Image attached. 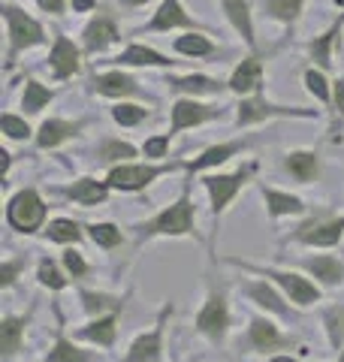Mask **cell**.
Returning a JSON list of instances; mask_svg holds the SVG:
<instances>
[{
  "instance_id": "ac0fdd59",
  "label": "cell",
  "mask_w": 344,
  "mask_h": 362,
  "mask_svg": "<svg viewBox=\"0 0 344 362\" xmlns=\"http://www.w3.org/2000/svg\"><path fill=\"white\" fill-rule=\"evenodd\" d=\"M248 139H236V142H221V145H212V148H205L200 157H193V160L185 163L188 173H202V169H212V166H221L227 163L229 157H236V154H242L248 148Z\"/></svg>"
},
{
  "instance_id": "60d3db41",
  "label": "cell",
  "mask_w": 344,
  "mask_h": 362,
  "mask_svg": "<svg viewBox=\"0 0 344 362\" xmlns=\"http://www.w3.org/2000/svg\"><path fill=\"white\" fill-rule=\"evenodd\" d=\"M28 266V254H18V257H4V263H0V287L9 290L18 281V275L25 272Z\"/></svg>"
},
{
  "instance_id": "7c38bea8",
  "label": "cell",
  "mask_w": 344,
  "mask_h": 362,
  "mask_svg": "<svg viewBox=\"0 0 344 362\" xmlns=\"http://www.w3.org/2000/svg\"><path fill=\"white\" fill-rule=\"evenodd\" d=\"M221 115V109H214V106H202L197 103L193 97H185V100H176L172 103V121H169V136H176L181 130H188V127H197V124H205V121H212Z\"/></svg>"
},
{
  "instance_id": "7dc6e473",
  "label": "cell",
  "mask_w": 344,
  "mask_h": 362,
  "mask_svg": "<svg viewBox=\"0 0 344 362\" xmlns=\"http://www.w3.org/2000/svg\"><path fill=\"white\" fill-rule=\"evenodd\" d=\"M332 112H336L338 121L344 118V78H338V82L332 85Z\"/></svg>"
},
{
  "instance_id": "d590c367",
  "label": "cell",
  "mask_w": 344,
  "mask_h": 362,
  "mask_svg": "<svg viewBox=\"0 0 344 362\" xmlns=\"http://www.w3.org/2000/svg\"><path fill=\"white\" fill-rule=\"evenodd\" d=\"M45 239L49 242H61V245H76L79 239H82V226H79L76 221H67V218H55L49 221V226H45Z\"/></svg>"
},
{
  "instance_id": "b9f144b4",
  "label": "cell",
  "mask_w": 344,
  "mask_h": 362,
  "mask_svg": "<svg viewBox=\"0 0 344 362\" xmlns=\"http://www.w3.org/2000/svg\"><path fill=\"white\" fill-rule=\"evenodd\" d=\"M112 118H115V124H121V127H136V124H142L148 118V109L133 106V103H118L112 109Z\"/></svg>"
},
{
  "instance_id": "bcb514c9",
  "label": "cell",
  "mask_w": 344,
  "mask_h": 362,
  "mask_svg": "<svg viewBox=\"0 0 344 362\" xmlns=\"http://www.w3.org/2000/svg\"><path fill=\"white\" fill-rule=\"evenodd\" d=\"M169 139H172L169 133H164V136H151V139H145L142 154H145V157H151V160H160V157H166V151H169Z\"/></svg>"
},
{
  "instance_id": "cb8c5ba5",
  "label": "cell",
  "mask_w": 344,
  "mask_h": 362,
  "mask_svg": "<svg viewBox=\"0 0 344 362\" xmlns=\"http://www.w3.org/2000/svg\"><path fill=\"white\" fill-rule=\"evenodd\" d=\"M260 194L266 199V211L269 218H287V214H305V202L299 197L287 194V190L278 187H269V185H260Z\"/></svg>"
},
{
  "instance_id": "2e32d148",
  "label": "cell",
  "mask_w": 344,
  "mask_h": 362,
  "mask_svg": "<svg viewBox=\"0 0 344 362\" xmlns=\"http://www.w3.org/2000/svg\"><path fill=\"white\" fill-rule=\"evenodd\" d=\"M121 40V30L115 25V18L109 16H97L88 21V28L82 30V42H85V52L88 54H100L106 52L109 45H115Z\"/></svg>"
},
{
  "instance_id": "d6a6232c",
  "label": "cell",
  "mask_w": 344,
  "mask_h": 362,
  "mask_svg": "<svg viewBox=\"0 0 344 362\" xmlns=\"http://www.w3.org/2000/svg\"><path fill=\"white\" fill-rule=\"evenodd\" d=\"M52 97H55V90L40 85L37 78H28V82H25V94H21V109H25L28 115H37V112H42L45 106L52 103Z\"/></svg>"
},
{
  "instance_id": "74e56055",
  "label": "cell",
  "mask_w": 344,
  "mask_h": 362,
  "mask_svg": "<svg viewBox=\"0 0 344 362\" xmlns=\"http://www.w3.org/2000/svg\"><path fill=\"white\" fill-rule=\"evenodd\" d=\"M302 4L305 0H263V6H266V13L272 18L284 21V25H293L296 18L302 13Z\"/></svg>"
},
{
  "instance_id": "e575fe53",
  "label": "cell",
  "mask_w": 344,
  "mask_h": 362,
  "mask_svg": "<svg viewBox=\"0 0 344 362\" xmlns=\"http://www.w3.org/2000/svg\"><path fill=\"white\" fill-rule=\"evenodd\" d=\"M79 299H82V305H85V311H88V314H103V311L118 314V311L124 308V299H118V296H109V293L82 290V293H79Z\"/></svg>"
},
{
  "instance_id": "7a4b0ae2",
  "label": "cell",
  "mask_w": 344,
  "mask_h": 362,
  "mask_svg": "<svg viewBox=\"0 0 344 362\" xmlns=\"http://www.w3.org/2000/svg\"><path fill=\"white\" fill-rule=\"evenodd\" d=\"M227 263H229V266L245 269V272H254V275H263V278H272L275 284L284 290V296L296 305V308H311L314 302H320V290H317L308 278H302L299 272L263 269V266H254V263H242V259H236V257H227Z\"/></svg>"
},
{
  "instance_id": "9c48e42d",
  "label": "cell",
  "mask_w": 344,
  "mask_h": 362,
  "mask_svg": "<svg viewBox=\"0 0 344 362\" xmlns=\"http://www.w3.org/2000/svg\"><path fill=\"white\" fill-rule=\"evenodd\" d=\"M169 314H172V305H164L157 314L154 329L136 338L127 350V356H124V362H164V332H166Z\"/></svg>"
},
{
  "instance_id": "484cf974",
  "label": "cell",
  "mask_w": 344,
  "mask_h": 362,
  "mask_svg": "<svg viewBox=\"0 0 344 362\" xmlns=\"http://www.w3.org/2000/svg\"><path fill=\"white\" fill-rule=\"evenodd\" d=\"M166 85L176 94H190V97H209V94H221L224 90V85L209 76H169Z\"/></svg>"
},
{
  "instance_id": "603a6c76",
  "label": "cell",
  "mask_w": 344,
  "mask_h": 362,
  "mask_svg": "<svg viewBox=\"0 0 344 362\" xmlns=\"http://www.w3.org/2000/svg\"><path fill=\"white\" fill-rule=\"evenodd\" d=\"M115 335H118V314H97V320L85 323L82 329H76V338L91 344H100V347H112L115 344Z\"/></svg>"
},
{
  "instance_id": "ab89813d",
  "label": "cell",
  "mask_w": 344,
  "mask_h": 362,
  "mask_svg": "<svg viewBox=\"0 0 344 362\" xmlns=\"http://www.w3.org/2000/svg\"><path fill=\"white\" fill-rule=\"evenodd\" d=\"M37 278H40L42 287H49V290H64V287H67V278H70V275H64V272L57 269L55 259H40Z\"/></svg>"
},
{
  "instance_id": "ee69618b",
  "label": "cell",
  "mask_w": 344,
  "mask_h": 362,
  "mask_svg": "<svg viewBox=\"0 0 344 362\" xmlns=\"http://www.w3.org/2000/svg\"><path fill=\"white\" fill-rule=\"evenodd\" d=\"M61 263H64V269H67V275H70V278H85L91 272V266L85 263V257L79 251H73V247H67V251H64Z\"/></svg>"
},
{
  "instance_id": "4316f807",
  "label": "cell",
  "mask_w": 344,
  "mask_h": 362,
  "mask_svg": "<svg viewBox=\"0 0 344 362\" xmlns=\"http://www.w3.org/2000/svg\"><path fill=\"white\" fill-rule=\"evenodd\" d=\"M284 169L296 181L311 185V181H317V175H320V154L317 151H290L284 157Z\"/></svg>"
},
{
  "instance_id": "4fadbf2b",
  "label": "cell",
  "mask_w": 344,
  "mask_h": 362,
  "mask_svg": "<svg viewBox=\"0 0 344 362\" xmlns=\"http://www.w3.org/2000/svg\"><path fill=\"white\" fill-rule=\"evenodd\" d=\"M49 66L55 78H73L82 70V52L76 49V42L64 33H55V45L49 52Z\"/></svg>"
},
{
  "instance_id": "9a60e30c",
  "label": "cell",
  "mask_w": 344,
  "mask_h": 362,
  "mask_svg": "<svg viewBox=\"0 0 344 362\" xmlns=\"http://www.w3.org/2000/svg\"><path fill=\"white\" fill-rule=\"evenodd\" d=\"M178 28L200 30V25H197V21H193V18L185 13V6H181L178 0H164V4L157 6L154 18L148 21V25H145L142 30H148V33H166V30H178Z\"/></svg>"
},
{
  "instance_id": "f35d334b",
  "label": "cell",
  "mask_w": 344,
  "mask_h": 362,
  "mask_svg": "<svg viewBox=\"0 0 344 362\" xmlns=\"http://www.w3.org/2000/svg\"><path fill=\"white\" fill-rule=\"evenodd\" d=\"M323 326H326L329 344L338 350L344 344V302L341 305H332V308L323 311Z\"/></svg>"
},
{
  "instance_id": "f546056e",
  "label": "cell",
  "mask_w": 344,
  "mask_h": 362,
  "mask_svg": "<svg viewBox=\"0 0 344 362\" xmlns=\"http://www.w3.org/2000/svg\"><path fill=\"white\" fill-rule=\"evenodd\" d=\"M42 362H91V354L82 347H76L70 338L64 335V326H57L55 344L49 347V354L42 356Z\"/></svg>"
},
{
  "instance_id": "44dd1931",
  "label": "cell",
  "mask_w": 344,
  "mask_h": 362,
  "mask_svg": "<svg viewBox=\"0 0 344 362\" xmlns=\"http://www.w3.org/2000/svg\"><path fill=\"white\" fill-rule=\"evenodd\" d=\"M227 88L236 90V94H260V88H263V61L260 58H245L233 70V76H229Z\"/></svg>"
},
{
  "instance_id": "277c9868",
  "label": "cell",
  "mask_w": 344,
  "mask_h": 362,
  "mask_svg": "<svg viewBox=\"0 0 344 362\" xmlns=\"http://www.w3.org/2000/svg\"><path fill=\"white\" fill-rule=\"evenodd\" d=\"M185 163H115L109 169V187L121 190V194H136V190H145L154 178L172 173V169H181Z\"/></svg>"
},
{
  "instance_id": "8fae6325",
  "label": "cell",
  "mask_w": 344,
  "mask_h": 362,
  "mask_svg": "<svg viewBox=\"0 0 344 362\" xmlns=\"http://www.w3.org/2000/svg\"><path fill=\"white\" fill-rule=\"evenodd\" d=\"M293 338L284 335L269 317H251L248 323V347L251 354H272V350H284L290 347Z\"/></svg>"
},
{
  "instance_id": "4dcf8cb0",
  "label": "cell",
  "mask_w": 344,
  "mask_h": 362,
  "mask_svg": "<svg viewBox=\"0 0 344 362\" xmlns=\"http://www.w3.org/2000/svg\"><path fill=\"white\" fill-rule=\"evenodd\" d=\"M338 37H341V21L308 42V54H311V61L320 66V70H332V45H336Z\"/></svg>"
},
{
  "instance_id": "f5cc1de1",
  "label": "cell",
  "mask_w": 344,
  "mask_h": 362,
  "mask_svg": "<svg viewBox=\"0 0 344 362\" xmlns=\"http://www.w3.org/2000/svg\"><path fill=\"white\" fill-rule=\"evenodd\" d=\"M338 362H344V350H341V356H338Z\"/></svg>"
},
{
  "instance_id": "681fc988",
  "label": "cell",
  "mask_w": 344,
  "mask_h": 362,
  "mask_svg": "<svg viewBox=\"0 0 344 362\" xmlns=\"http://www.w3.org/2000/svg\"><path fill=\"white\" fill-rule=\"evenodd\" d=\"M73 4V13H91L97 6V0H70Z\"/></svg>"
},
{
  "instance_id": "d6986e66",
  "label": "cell",
  "mask_w": 344,
  "mask_h": 362,
  "mask_svg": "<svg viewBox=\"0 0 344 362\" xmlns=\"http://www.w3.org/2000/svg\"><path fill=\"white\" fill-rule=\"evenodd\" d=\"M94 90L103 97H145V90L139 88L133 76L121 73V70H112V73H100L94 78Z\"/></svg>"
},
{
  "instance_id": "7bdbcfd3",
  "label": "cell",
  "mask_w": 344,
  "mask_h": 362,
  "mask_svg": "<svg viewBox=\"0 0 344 362\" xmlns=\"http://www.w3.org/2000/svg\"><path fill=\"white\" fill-rule=\"evenodd\" d=\"M305 88H308V94H314L320 103H329L332 100V90H329V82H326V76L320 73V70H305Z\"/></svg>"
},
{
  "instance_id": "8d00e7d4",
  "label": "cell",
  "mask_w": 344,
  "mask_h": 362,
  "mask_svg": "<svg viewBox=\"0 0 344 362\" xmlns=\"http://www.w3.org/2000/svg\"><path fill=\"white\" fill-rule=\"evenodd\" d=\"M85 230L91 235V242L100 245V247H106V251H112V247H118L124 242L121 226H115V223H88Z\"/></svg>"
},
{
  "instance_id": "d4e9b609",
  "label": "cell",
  "mask_w": 344,
  "mask_h": 362,
  "mask_svg": "<svg viewBox=\"0 0 344 362\" xmlns=\"http://www.w3.org/2000/svg\"><path fill=\"white\" fill-rule=\"evenodd\" d=\"M28 323H30V314L28 317L6 314L4 320H0V350H4V362H9L21 350V338H25Z\"/></svg>"
},
{
  "instance_id": "f6af8a7d",
  "label": "cell",
  "mask_w": 344,
  "mask_h": 362,
  "mask_svg": "<svg viewBox=\"0 0 344 362\" xmlns=\"http://www.w3.org/2000/svg\"><path fill=\"white\" fill-rule=\"evenodd\" d=\"M0 130H4L6 136H9V139H28V136H30V127H28V121L25 118H16V115H9V112H6V115L4 118H0Z\"/></svg>"
},
{
  "instance_id": "83f0119b",
  "label": "cell",
  "mask_w": 344,
  "mask_h": 362,
  "mask_svg": "<svg viewBox=\"0 0 344 362\" xmlns=\"http://www.w3.org/2000/svg\"><path fill=\"white\" fill-rule=\"evenodd\" d=\"M221 6H224V13L229 18V25L236 28V33L242 37L251 49H254V21H251V6H248V0H221Z\"/></svg>"
},
{
  "instance_id": "ba28073f",
  "label": "cell",
  "mask_w": 344,
  "mask_h": 362,
  "mask_svg": "<svg viewBox=\"0 0 344 362\" xmlns=\"http://www.w3.org/2000/svg\"><path fill=\"white\" fill-rule=\"evenodd\" d=\"M254 163H248L242 169H236V173H227V175H205L202 185L209 190V199H212V214L214 218H221V214L229 209V202L236 199V194L248 185V178L254 175Z\"/></svg>"
},
{
  "instance_id": "5b68a950",
  "label": "cell",
  "mask_w": 344,
  "mask_h": 362,
  "mask_svg": "<svg viewBox=\"0 0 344 362\" xmlns=\"http://www.w3.org/2000/svg\"><path fill=\"white\" fill-rule=\"evenodd\" d=\"M4 18H6V28H9V54H6V64L16 61L18 52L33 49V45H42L45 42V30L37 18L25 16V9H18L13 4H4Z\"/></svg>"
},
{
  "instance_id": "c3c4849f",
  "label": "cell",
  "mask_w": 344,
  "mask_h": 362,
  "mask_svg": "<svg viewBox=\"0 0 344 362\" xmlns=\"http://www.w3.org/2000/svg\"><path fill=\"white\" fill-rule=\"evenodd\" d=\"M42 13H49V16H64L67 13V0H37Z\"/></svg>"
},
{
  "instance_id": "1f68e13d",
  "label": "cell",
  "mask_w": 344,
  "mask_h": 362,
  "mask_svg": "<svg viewBox=\"0 0 344 362\" xmlns=\"http://www.w3.org/2000/svg\"><path fill=\"white\" fill-rule=\"evenodd\" d=\"M172 49L178 54H185V58H212L214 42L209 37H202V33H185V37H176Z\"/></svg>"
},
{
  "instance_id": "52a82bcc",
  "label": "cell",
  "mask_w": 344,
  "mask_h": 362,
  "mask_svg": "<svg viewBox=\"0 0 344 362\" xmlns=\"http://www.w3.org/2000/svg\"><path fill=\"white\" fill-rule=\"evenodd\" d=\"M317 112L314 109H290V106H275L269 103L266 97H248L236 106V124L239 127H251V124H260V121H272V118H314Z\"/></svg>"
},
{
  "instance_id": "ffe728a7",
  "label": "cell",
  "mask_w": 344,
  "mask_h": 362,
  "mask_svg": "<svg viewBox=\"0 0 344 362\" xmlns=\"http://www.w3.org/2000/svg\"><path fill=\"white\" fill-rule=\"evenodd\" d=\"M109 181H97V178H79V181H73L70 187H64V197L67 199H73V202H79V206H85V209H91V206H103V202L109 199Z\"/></svg>"
},
{
  "instance_id": "6da1fadb",
  "label": "cell",
  "mask_w": 344,
  "mask_h": 362,
  "mask_svg": "<svg viewBox=\"0 0 344 362\" xmlns=\"http://www.w3.org/2000/svg\"><path fill=\"white\" fill-rule=\"evenodd\" d=\"M136 235H139V242L160 239V235H169V239H178V235H197V214H193L190 187L181 190V197L172 202V206H166L164 211H157L154 218L136 223Z\"/></svg>"
},
{
  "instance_id": "db71d44e",
  "label": "cell",
  "mask_w": 344,
  "mask_h": 362,
  "mask_svg": "<svg viewBox=\"0 0 344 362\" xmlns=\"http://www.w3.org/2000/svg\"><path fill=\"white\" fill-rule=\"evenodd\" d=\"M338 4H341V6H344V0H338Z\"/></svg>"
},
{
  "instance_id": "8992f818",
  "label": "cell",
  "mask_w": 344,
  "mask_h": 362,
  "mask_svg": "<svg viewBox=\"0 0 344 362\" xmlns=\"http://www.w3.org/2000/svg\"><path fill=\"white\" fill-rule=\"evenodd\" d=\"M193 329L209 338L212 344H221L227 338V332H229V305H227L224 290H217V287L209 290V296H205L197 320H193Z\"/></svg>"
},
{
  "instance_id": "f1b7e54d",
  "label": "cell",
  "mask_w": 344,
  "mask_h": 362,
  "mask_svg": "<svg viewBox=\"0 0 344 362\" xmlns=\"http://www.w3.org/2000/svg\"><path fill=\"white\" fill-rule=\"evenodd\" d=\"M115 64H118V66H172L176 61H169L166 54L148 49V45L133 42V45H127V49L118 54V58H115Z\"/></svg>"
},
{
  "instance_id": "5bb4252c",
  "label": "cell",
  "mask_w": 344,
  "mask_h": 362,
  "mask_svg": "<svg viewBox=\"0 0 344 362\" xmlns=\"http://www.w3.org/2000/svg\"><path fill=\"white\" fill-rule=\"evenodd\" d=\"M245 296L257 305V308H266L269 314L281 317V320H296L299 317V311L290 308V302H287L278 290H272L266 281H251V284H245Z\"/></svg>"
},
{
  "instance_id": "816d5d0a",
  "label": "cell",
  "mask_w": 344,
  "mask_h": 362,
  "mask_svg": "<svg viewBox=\"0 0 344 362\" xmlns=\"http://www.w3.org/2000/svg\"><path fill=\"white\" fill-rule=\"evenodd\" d=\"M269 362H296V359H290V356H275V359H269Z\"/></svg>"
},
{
  "instance_id": "7402d4cb",
  "label": "cell",
  "mask_w": 344,
  "mask_h": 362,
  "mask_svg": "<svg viewBox=\"0 0 344 362\" xmlns=\"http://www.w3.org/2000/svg\"><path fill=\"white\" fill-rule=\"evenodd\" d=\"M85 127V121H64V118H49L40 124L37 130V145L40 148H57L61 142L73 139V136Z\"/></svg>"
},
{
  "instance_id": "836d02e7",
  "label": "cell",
  "mask_w": 344,
  "mask_h": 362,
  "mask_svg": "<svg viewBox=\"0 0 344 362\" xmlns=\"http://www.w3.org/2000/svg\"><path fill=\"white\" fill-rule=\"evenodd\" d=\"M133 157H136V148L121 139H106V142H100V148H97L100 163H130Z\"/></svg>"
},
{
  "instance_id": "30bf717a",
  "label": "cell",
  "mask_w": 344,
  "mask_h": 362,
  "mask_svg": "<svg viewBox=\"0 0 344 362\" xmlns=\"http://www.w3.org/2000/svg\"><path fill=\"white\" fill-rule=\"evenodd\" d=\"M341 235H344V218H311L287 239L308 247H332L341 242Z\"/></svg>"
},
{
  "instance_id": "3957f363",
  "label": "cell",
  "mask_w": 344,
  "mask_h": 362,
  "mask_svg": "<svg viewBox=\"0 0 344 362\" xmlns=\"http://www.w3.org/2000/svg\"><path fill=\"white\" fill-rule=\"evenodd\" d=\"M45 214H49V209H45V202H42L37 187L18 190V194L9 197V202H6V223L21 235H30V233L42 230Z\"/></svg>"
},
{
  "instance_id": "e0dca14e",
  "label": "cell",
  "mask_w": 344,
  "mask_h": 362,
  "mask_svg": "<svg viewBox=\"0 0 344 362\" xmlns=\"http://www.w3.org/2000/svg\"><path fill=\"white\" fill-rule=\"evenodd\" d=\"M299 266L311 278H317L323 287H338L344 284V263L338 257L329 254H314V257H299Z\"/></svg>"
},
{
  "instance_id": "f907efd6",
  "label": "cell",
  "mask_w": 344,
  "mask_h": 362,
  "mask_svg": "<svg viewBox=\"0 0 344 362\" xmlns=\"http://www.w3.org/2000/svg\"><path fill=\"white\" fill-rule=\"evenodd\" d=\"M148 0H121V6H145Z\"/></svg>"
}]
</instances>
